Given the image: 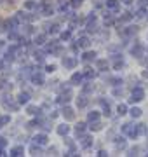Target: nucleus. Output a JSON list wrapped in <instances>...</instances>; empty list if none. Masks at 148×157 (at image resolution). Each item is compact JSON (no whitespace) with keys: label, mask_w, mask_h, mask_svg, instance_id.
I'll use <instances>...</instances> for the list:
<instances>
[{"label":"nucleus","mask_w":148,"mask_h":157,"mask_svg":"<svg viewBox=\"0 0 148 157\" xmlns=\"http://www.w3.org/2000/svg\"><path fill=\"white\" fill-rule=\"evenodd\" d=\"M37 11H40L44 16H52V14H54L52 2H51V0H42L39 6H37Z\"/></svg>","instance_id":"nucleus-1"},{"label":"nucleus","mask_w":148,"mask_h":157,"mask_svg":"<svg viewBox=\"0 0 148 157\" xmlns=\"http://www.w3.org/2000/svg\"><path fill=\"white\" fill-rule=\"evenodd\" d=\"M145 100V91H143V87H134L132 89V94H131V98H129V101L131 103H139V101H143Z\"/></svg>","instance_id":"nucleus-2"},{"label":"nucleus","mask_w":148,"mask_h":157,"mask_svg":"<svg viewBox=\"0 0 148 157\" xmlns=\"http://www.w3.org/2000/svg\"><path fill=\"white\" fill-rule=\"evenodd\" d=\"M17 49H19V45H11V47L6 51V54H4V59H6L7 63H9V61H14V59H16Z\"/></svg>","instance_id":"nucleus-3"},{"label":"nucleus","mask_w":148,"mask_h":157,"mask_svg":"<svg viewBox=\"0 0 148 157\" xmlns=\"http://www.w3.org/2000/svg\"><path fill=\"white\" fill-rule=\"evenodd\" d=\"M138 26H125V28L119 30V33L120 37H124V39H127V37H132V35H136L138 33Z\"/></svg>","instance_id":"nucleus-4"},{"label":"nucleus","mask_w":148,"mask_h":157,"mask_svg":"<svg viewBox=\"0 0 148 157\" xmlns=\"http://www.w3.org/2000/svg\"><path fill=\"white\" fill-rule=\"evenodd\" d=\"M143 52H145V47H143L141 42H136V44L131 47V54L134 58H143Z\"/></svg>","instance_id":"nucleus-5"},{"label":"nucleus","mask_w":148,"mask_h":157,"mask_svg":"<svg viewBox=\"0 0 148 157\" xmlns=\"http://www.w3.org/2000/svg\"><path fill=\"white\" fill-rule=\"evenodd\" d=\"M30 80H31L35 86H44V73L42 72H31Z\"/></svg>","instance_id":"nucleus-6"},{"label":"nucleus","mask_w":148,"mask_h":157,"mask_svg":"<svg viewBox=\"0 0 148 157\" xmlns=\"http://www.w3.org/2000/svg\"><path fill=\"white\" fill-rule=\"evenodd\" d=\"M77 59L75 58H72V56H65L63 58V67L66 68V70H73L75 67H77Z\"/></svg>","instance_id":"nucleus-7"},{"label":"nucleus","mask_w":148,"mask_h":157,"mask_svg":"<svg viewBox=\"0 0 148 157\" xmlns=\"http://www.w3.org/2000/svg\"><path fill=\"white\" fill-rule=\"evenodd\" d=\"M84 73H80V72H75L73 75H72V78H70V84L72 86H80L82 82H84Z\"/></svg>","instance_id":"nucleus-8"},{"label":"nucleus","mask_w":148,"mask_h":157,"mask_svg":"<svg viewBox=\"0 0 148 157\" xmlns=\"http://www.w3.org/2000/svg\"><path fill=\"white\" fill-rule=\"evenodd\" d=\"M96 51H89L87 49L86 52H84V54H82V61L84 63H91V61H96Z\"/></svg>","instance_id":"nucleus-9"},{"label":"nucleus","mask_w":148,"mask_h":157,"mask_svg":"<svg viewBox=\"0 0 148 157\" xmlns=\"http://www.w3.org/2000/svg\"><path fill=\"white\" fill-rule=\"evenodd\" d=\"M63 117L66 119V121H73L75 119V110L72 107H65L63 108Z\"/></svg>","instance_id":"nucleus-10"},{"label":"nucleus","mask_w":148,"mask_h":157,"mask_svg":"<svg viewBox=\"0 0 148 157\" xmlns=\"http://www.w3.org/2000/svg\"><path fill=\"white\" fill-rule=\"evenodd\" d=\"M77 44H79L82 49H89V47H91V39H89V37H86V35H84V37H79Z\"/></svg>","instance_id":"nucleus-11"},{"label":"nucleus","mask_w":148,"mask_h":157,"mask_svg":"<svg viewBox=\"0 0 148 157\" xmlns=\"http://www.w3.org/2000/svg\"><path fill=\"white\" fill-rule=\"evenodd\" d=\"M30 101V93H26V91H21L19 94H17V103L19 105H26Z\"/></svg>","instance_id":"nucleus-12"},{"label":"nucleus","mask_w":148,"mask_h":157,"mask_svg":"<svg viewBox=\"0 0 148 157\" xmlns=\"http://www.w3.org/2000/svg\"><path fill=\"white\" fill-rule=\"evenodd\" d=\"M47 135L46 133H39V135L33 138V143H39V145H47Z\"/></svg>","instance_id":"nucleus-13"},{"label":"nucleus","mask_w":148,"mask_h":157,"mask_svg":"<svg viewBox=\"0 0 148 157\" xmlns=\"http://www.w3.org/2000/svg\"><path fill=\"white\" fill-rule=\"evenodd\" d=\"M96 70L106 72L108 70V59H96Z\"/></svg>","instance_id":"nucleus-14"},{"label":"nucleus","mask_w":148,"mask_h":157,"mask_svg":"<svg viewBox=\"0 0 148 157\" xmlns=\"http://www.w3.org/2000/svg\"><path fill=\"white\" fill-rule=\"evenodd\" d=\"M87 105H89V98L86 94H82L77 98V108H86Z\"/></svg>","instance_id":"nucleus-15"},{"label":"nucleus","mask_w":148,"mask_h":157,"mask_svg":"<svg viewBox=\"0 0 148 157\" xmlns=\"http://www.w3.org/2000/svg\"><path fill=\"white\" fill-rule=\"evenodd\" d=\"M70 129H72V128H70L68 124H59L56 131H57V135H59V136H66L70 133Z\"/></svg>","instance_id":"nucleus-16"},{"label":"nucleus","mask_w":148,"mask_h":157,"mask_svg":"<svg viewBox=\"0 0 148 157\" xmlns=\"http://www.w3.org/2000/svg\"><path fill=\"white\" fill-rule=\"evenodd\" d=\"M99 105L103 107V113H105V115H110V113H112V108H110V103H108L106 100H105V98H99Z\"/></svg>","instance_id":"nucleus-17"},{"label":"nucleus","mask_w":148,"mask_h":157,"mask_svg":"<svg viewBox=\"0 0 148 157\" xmlns=\"http://www.w3.org/2000/svg\"><path fill=\"white\" fill-rule=\"evenodd\" d=\"M92 145V138L91 136H82V140H80V147L84 148V150H87V148H91Z\"/></svg>","instance_id":"nucleus-18"},{"label":"nucleus","mask_w":148,"mask_h":157,"mask_svg":"<svg viewBox=\"0 0 148 157\" xmlns=\"http://www.w3.org/2000/svg\"><path fill=\"white\" fill-rule=\"evenodd\" d=\"M86 129H87V124H86V122H79L77 126H75V135H77V136H82L84 133H86Z\"/></svg>","instance_id":"nucleus-19"},{"label":"nucleus","mask_w":148,"mask_h":157,"mask_svg":"<svg viewBox=\"0 0 148 157\" xmlns=\"http://www.w3.org/2000/svg\"><path fill=\"white\" fill-rule=\"evenodd\" d=\"M9 155H12V157L24 155V148H23V147H14V148H11V152H9Z\"/></svg>","instance_id":"nucleus-20"},{"label":"nucleus","mask_w":148,"mask_h":157,"mask_svg":"<svg viewBox=\"0 0 148 157\" xmlns=\"http://www.w3.org/2000/svg\"><path fill=\"white\" fill-rule=\"evenodd\" d=\"M84 77H86L87 80H92V78L96 77V70H94V68H91V67H87L86 70H84Z\"/></svg>","instance_id":"nucleus-21"},{"label":"nucleus","mask_w":148,"mask_h":157,"mask_svg":"<svg viewBox=\"0 0 148 157\" xmlns=\"http://www.w3.org/2000/svg\"><path fill=\"white\" fill-rule=\"evenodd\" d=\"M70 39H72V28L63 30L61 33H59V40H61V42H66V40H70Z\"/></svg>","instance_id":"nucleus-22"},{"label":"nucleus","mask_w":148,"mask_h":157,"mask_svg":"<svg viewBox=\"0 0 148 157\" xmlns=\"http://www.w3.org/2000/svg\"><path fill=\"white\" fill-rule=\"evenodd\" d=\"M106 7L110 11H119L120 4H119V0H106Z\"/></svg>","instance_id":"nucleus-23"},{"label":"nucleus","mask_w":148,"mask_h":157,"mask_svg":"<svg viewBox=\"0 0 148 157\" xmlns=\"http://www.w3.org/2000/svg\"><path fill=\"white\" fill-rule=\"evenodd\" d=\"M127 136H129V138H138V136H139V129H138V126H131V129L127 131Z\"/></svg>","instance_id":"nucleus-24"},{"label":"nucleus","mask_w":148,"mask_h":157,"mask_svg":"<svg viewBox=\"0 0 148 157\" xmlns=\"http://www.w3.org/2000/svg\"><path fill=\"white\" fill-rule=\"evenodd\" d=\"M132 17H134V14H132V12H129V11H127V12H122V16H120V21H122V23H129Z\"/></svg>","instance_id":"nucleus-25"},{"label":"nucleus","mask_w":148,"mask_h":157,"mask_svg":"<svg viewBox=\"0 0 148 157\" xmlns=\"http://www.w3.org/2000/svg\"><path fill=\"white\" fill-rule=\"evenodd\" d=\"M87 121H89V122H96V121H99V112H96V110H94V112H89L87 113Z\"/></svg>","instance_id":"nucleus-26"},{"label":"nucleus","mask_w":148,"mask_h":157,"mask_svg":"<svg viewBox=\"0 0 148 157\" xmlns=\"http://www.w3.org/2000/svg\"><path fill=\"white\" fill-rule=\"evenodd\" d=\"M129 113H131V117L138 119V117H141L143 110H141V108H139V107H134V108H131V110H129Z\"/></svg>","instance_id":"nucleus-27"},{"label":"nucleus","mask_w":148,"mask_h":157,"mask_svg":"<svg viewBox=\"0 0 148 157\" xmlns=\"http://www.w3.org/2000/svg\"><path fill=\"white\" fill-rule=\"evenodd\" d=\"M30 154H33V155H40L42 154V148L39 147V143H33V145L30 147Z\"/></svg>","instance_id":"nucleus-28"},{"label":"nucleus","mask_w":148,"mask_h":157,"mask_svg":"<svg viewBox=\"0 0 148 157\" xmlns=\"http://www.w3.org/2000/svg\"><path fill=\"white\" fill-rule=\"evenodd\" d=\"M108 82H110L112 86H115V87H117V86H122V84H124V80H122L120 77H110V78H108Z\"/></svg>","instance_id":"nucleus-29"},{"label":"nucleus","mask_w":148,"mask_h":157,"mask_svg":"<svg viewBox=\"0 0 148 157\" xmlns=\"http://www.w3.org/2000/svg\"><path fill=\"white\" fill-rule=\"evenodd\" d=\"M115 143H117V148H125V147H127V141H125V138H122V136L115 138Z\"/></svg>","instance_id":"nucleus-30"},{"label":"nucleus","mask_w":148,"mask_h":157,"mask_svg":"<svg viewBox=\"0 0 148 157\" xmlns=\"http://www.w3.org/2000/svg\"><path fill=\"white\" fill-rule=\"evenodd\" d=\"M57 32H59V25L57 23H52V25L47 26V33H57Z\"/></svg>","instance_id":"nucleus-31"},{"label":"nucleus","mask_w":148,"mask_h":157,"mask_svg":"<svg viewBox=\"0 0 148 157\" xmlns=\"http://www.w3.org/2000/svg\"><path fill=\"white\" fill-rule=\"evenodd\" d=\"M35 44H37V45H44V44H46V33L37 35V37H35Z\"/></svg>","instance_id":"nucleus-32"},{"label":"nucleus","mask_w":148,"mask_h":157,"mask_svg":"<svg viewBox=\"0 0 148 157\" xmlns=\"http://www.w3.org/2000/svg\"><path fill=\"white\" fill-rule=\"evenodd\" d=\"M7 37H9V40H12V42H16V40H19V39H21V37L17 35V32H16V30H11Z\"/></svg>","instance_id":"nucleus-33"},{"label":"nucleus","mask_w":148,"mask_h":157,"mask_svg":"<svg viewBox=\"0 0 148 157\" xmlns=\"http://www.w3.org/2000/svg\"><path fill=\"white\" fill-rule=\"evenodd\" d=\"M9 122H11V115H2V117H0V128L7 126Z\"/></svg>","instance_id":"nucleus-34"},{"label":"nucleus","mask_w":148,"mask_h":157,"mask_svg":"<svg viewBox=\"0 0 148 157\" xmlns=\"http://www.w3.org/2000/svg\"><path fill=\"white\" fill-rule=\"evenodd\" d=\"M117 113H119V115H125V113H127V105L120 103L119 107H117Z\"/></svg>","instance_id":"nucleus-35"},{"label":"nucleus","mask_w":148,"mask_h":157,"mask_svg":"<svg viewBox=\"0 0 148 157\" xmlns=\"http://www.w3.org/2000/svg\"><path fill=\"white\" fill-rule=\"evenodd\" d=\"M24 9H28V11H31V9H37V4H35L33 0H26V2H24Z\"/></svg>","instance_id":"nucleus-36"},{"label":"nucleus","mask_w":148,"mask_h":157,"mask_svg":"<svg viewBox=\"0 0 148 157\" xmlns=\"http://www.w3.org/2000/svg\"><path fill=\"white\" fill-rule=\"evenodd\" d=\"M134 16H136V17H145V16H146V7H139Z\"/></svg>","instance_id":"nucleus-37"},{"label":"nucleus","mask_w":148,"mask_h":157,"mask_svg":"<svg viewBox=\"0 0 148 157\" xmlns=\"http://www.w3.org/2000/svg\"><path fill=\"white\" fill-rule=\"evenodd\" d=\"M105 25H113V16H112V14H110V12H106V14H105Z\"/></svg>","instance_id":"nucleus-38"},{"label":"nucleus","mask_w":148,"mask_h":157,"mask_svg":"<svg viewBox=\"0 0 148 157\" xmlns=\"http://www.w3.org/2000/svg\"><path fill=\"white\" fill-rule=\"evenodd\" d=\"M35 59H37L39 63H44V59H46L44 52H39V51H37V52H35Z\"/></svg>","instance_id":"nucleus-39"},{"label":"nucleus","mask_w":148,"mask_h":157,"mask_svg":"<svg viewBox=\"0 0 148 157\" xmlns=\"http://www.w3.org/2000/svg\"><path fill=\"white\" fill-rule=\"evenodd\" d=\"M91 129H92V131H99V129H103V124L99 122V121H96V122H92Z\"/></svg>","instance_id":"nucleus-40"},{"label":"nucleus","mask_w":148,"mask_h":157,"mask_svg":"<svg viewBox=\"0 0 148 157\" xmlns=\"http://www.w3.org/2000/svg\"><path fill=\"white\" fill-rule=\"evenodd\" d=\"M138 152H139V147H132L127 150V155H138Z\"/></svg>","instance_id":"nucleus-41"},{"label":"nucleus","mask_w":148,"mask_h":157,"mask_svg":"<svg viewBox=\"0 0 148 157\" xmlns=\"http://www.w3.org/2000/svg\"><path fill=\"white\" fill-rule=\"evenodd\" d=\"M138 129H139V135H146V124H138Z\"/></svg>","instance_id":"nucleus-42"},{"label":"nucleus","mask_w":148,"mask_h":157,"mask_svg":"<svg viewBox=\"0 0 148 157\" xmlns=\"http://www.w3.org/2000/svg\"><path fill=\"white\" fill-rule=\"evenodd\" d=\"M113 68H115V70H120V68H124V59H120V61H115V63H113Z\"/></svg>","instance_id":"nucleus-43"},{"label":"nucleus","mask_w":148,"mask_h":157,"mask_svg":"<svg viewBox=\"0 0 148 157\" xmlns=\"http://www.w3.org/2000/svg\"><path fill=\"white\" fill-rule=\"evenodd\" d=\"M131 126H132L131 122H127V124H122V133H124V135H127V131L131 129Z\"/></svg>","instance_id":"nucleus-44"},{"label":"nucleus","mask_w":148,"mask_h":157,"mask_svg":"<svg viewBox=\"0 0 148 157\" xmlns=\"http://www.w3.org/2000/svg\"><path fill=\"white\" fill-rule=\"evenodd\" d=\"M110 59H113V61H120V59H122V54H120V52H117V54H112V56H110Z\"/></svg>","instance_id":"nucleus-45"},{"label":"nucleus","mask_w":148,"mask_h":157,"mask_svg":"<svg viewBox=\"0 0 148 157\" xmlns=\"http://www.w3.org/2000/svg\"><path fill=\"white\" fill-rule=\"evenodd\" d=\"M82 2H84V0H70V6L72 7H79Z\"/></svg>","instance_id":"nucleus-46"},{"label":"nucleus","mask_w":148,"mask_h":157,"mask_svg":"<svg viewBox=\"0 0 148 157\" xmlns=\"http://www.w3.org/2000/svg\"><path fill=\"white\" fill-rule=\"evenodd\" d=\"M46 72H49V73L56 72V65H47V67H46Z\"/></svg>","instance_id":"nucleus-47"},{"label":"nucleus","mask_w":148,"mask_h":157,"mask_svg":"<svg viewBox=\"0 0 148 157\" xmlns=\"http://www.w3.org/2000/svg\"><path fill=\"white\" fill-rule=\"evenodd\" d=\"M65 145H68L70 148H75V145H73V141L70 140V138H65Z\"/></svg>","instance_id":"nucleus-48"},{"label":"nucleus","mask_w":148,"mask_h":157,"mask_svg":"<svg viewBox=\"0 0 148 157\" xmlns=\"http://www.w3.org/2000/svg\"><path fill=\"white\" fill-rule=\"evenodd\" d=\"M68 7H70V4H61L59 11H61V12H68Z\"/></svg>","instance_id":"nucleus-49"},{"label":"nucleus","mask_w":148,"mask_h":157,"mask_svg":"<svg viewBox=\"0 0 148 157\" xmlns=\"http://www.w3.org/2000/svg\"><path fill=\"white\" fill-rule=\"evenodd\" d=\"M24 28H26V33H33V32H35L31 25H24Z\"/></svg>","instance_id":"nucleus-50"},{"label":"nucleus","mask_w":148,"mask_h":157,"mask_svg":"<svg viewBox=\"0 0 148 157\" xmlns=\"http://www.w3.org/2000/svg\"><path fill=\"white\" fill-rule=\"evenodd\" d=\"M82 91H84V93H86V94H87V93H91V91H92V86L86 84V86H84V89H82Z\"/></svg>","instance_id":"nucleus-51"},{"label":"nucleus","mask_w":148,"mask_h":157,"mask_svg":"<svg viewBox=\"0 0 148 157\" xmlns=\"http://www.w3.org/2000/svg\"><path fill=\"white\" fill-rule=\"evenodd\" d=\"M138 4H139V7H146L148 6V0H138Z\"/></svg>","instance_id":"nucleus-52"},{"label":"nucleus","mask_w":148,"mask_h":157,"mask_svg":"<svg viewBox=\"0 0 148 157\" xmlns=\"http://www.w3.org/2000/svg\"><path fill=\"white\" fill-rule=\"evenodd\" d=\"M7 145V141H6V138H2V136H0V148H4V147Z\"/></svg>","instance_id":"nucleus-53"},{"label":"nucleus","mask_w":148,"mask_h":157,"mask_svg":"<svg viewBox=\"0 0 148 157\" xmlns=\"http://www.w3.org/2000/svg\"><path fill=\"white\" fill-rule=\"evenodd\" d=\"M98 155H99V157H105V155H108V152H106V150H99V152H98Z\"/></svg>","instance_id":"nucleus-54"},{"label":"nucleus","mask_w":148,"mask_h":157,"mask_svg":"<svg viewBox=\"0 0 148 157\" xmlns=\"http://www.w3.org/2000/svg\"><path fill=\"white\" fill-rule=\"evenodd\" d=\"M49 152H51V154H56L57 148H56V147H51V148H49Z\"/></svg>","instance_id":"nucleus-55"},{"label":"nucleus","mask_w":148,"mask_h":157,"mask_svg":"<svg viewBox=\"0 0 148 157\" xmlns=\"http://www.w3.org/2000/svg\"><path fill=\"white\" fill-rule=\"evenodd\" d=\"M4 155H7V152L4 148H0V157H4Z\"/></svg>","instance_id":"nucleus-56"},{"label":"nucleus","mask_w":148,"mask_h":157,"mask_svg":"<svg viewBox=\"0 0 148 157\" xmlns=\"http://www.w3.org/2000/svg\"><path fill=\"white\" fill-rule=\"evenodd\" d=\"M122 2H124L125 6H131V4H132V0H122Z\"/></svg>","instance_id":"nucleus-57"},{"label":"nucleus","mask_w":148,"mask_h":157,"mask_svg":"<svg viewBox=\"0 0 148 157\" xmlns=\"http://www.w3.org/2000/svg\"><path fill=\"white\" fill-rule=\"evenodd\" d=\"M141 75H143L145 78H148V70H143V73H141Z\"/></svg>","instance_id":"nucleus-58"},{"label":"nucleus","mask_w":148,"mask_h":157,"mask_svg":"<svg viewBox=\"0 0 148 157\" xmlns=\"http://www.w3.org/2000/svg\"><path fill=\"white\" fill-rule=\"evenodd\" d=\"M2 68H4V61H2V59H0V70H2Z\"/></svg>","instance_id":"nucleus-59"},{"label":"nucleus","mask_w":148,"mask_h":157,"mask_svg":"<svg viewBox=\"0 0 148 157\" xmlns=\"http://www.w3.org/2000/svg\"><path fill=\"white\" fill-rule=\"evenodd\" d=\"M2 45H4V42H0V49H2Z\"/></svg>","instance_id":"nucleus-60"}]
</instances>
